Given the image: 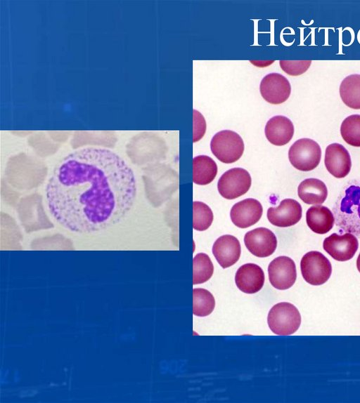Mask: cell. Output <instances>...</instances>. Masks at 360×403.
Listing matches in <instances>:
<instances>
[{
  "instance_id": "22",
  "label": "cell",
  "mask_w": 360,
  "mask_h": 403,
  "mask_svg": "<svg viewBox=\"0 0 360 403\" xmlns=\"http://www.w3.org/2000/svg\"><path fill=\"white\" fill-rule=\"evenodd\" d=\"M193 300V313L195 316H207L212 313L215 306L213 295L205 289H194Z\"/></svg>"
},
{
  "instance_id": "2",
  "label": "cell",
  "mask_w": 360,
  "mask_h": 403,
  "mask_svg": "<svg viewBox=\"0 0 360 403\" xmlns=\"http://www.w3.org/2000/svg\"><path fill=\"white\" fill-rule=\"evenodd\" d=\"M337 225L360 237V186L352 185L334 208Z\"/></svg>"
},
{
  "instance_id": "10",
  "label": "cell",
  "mask_w": 360,
  "mask_h": 403,
  "mask_svg": "<svg viewBox=\"0 0 360 403\" xmlns=\"http://www.w3.org/2000/svg\"><path fill=\"white\" fill-rule=\"evenodd\" d=\"M359 246L357 238L349 232L333 233L323 243V249L335 260L346 261L354 256Z\"/></svg>"
},
{
  "instance_id": "19",
  "label": "cell",
  "mask_w": 360,
  "mask_h": 403,
  "mask_svg": "<svg viewBox=\"0 0 360 403\" xmlns=\"http://www.w3.org/2000/svg\"><path fill=\"white\" fill-rule=\"evenodd\" d=\"M297 193L299 197L307 204H321L326 199L328 190L323 181L307 178L300 183Z\"/></svg>"
},
{
  "instance_id": "5",
  "label": "cell",
  "mask_w": 360,
  "mask_h": 403,
  "mask_svg": "<svg viewBox=\"0 0 360 403\" xmlns=\"http://www.w3.org/2000/svg\"><path fill=\"white\" fill-rule=\"evenodd\" d=\"M321 150L319 145L309 138H301L290 147L288 158L290 164L302 171H309L319 164Z\"/></svg>"
},
{
  "instance_id": "28",
  "label": "cell",
  "mask_w": 360,
  "mask_h": 403,
  "mask_svg": "<svg viewBox=\"0 0 360 403\" xmlns=\"http://www.w3.org/2000/svg\"><path fill=\"white\" fill-rule=\"evenodd\" d=\"M356 267H357L359 272H360V253H359V255L357 258V260H356Z\"/></svg>"
},
{
  "instance_id": "26",
  "label": "cell",
  "mask_w": 360,
  "mask_h": 403,
  "mask_svg": "<svg viewBox=\"0 0 360 403\" xmlns=\"http://www.w3.org/2000/svg\"><path fill=\"white\" fill-rule=\"evenodd\" d=\"M311 60H280L279 65L283 71L290 76H299L304 73L310 67Z\"/></svg>"
},
{
  "instance_id": "1",
  "label": "cell",
  "mask_w": 360,
  "mask_h": 403,
  "mask_svg": "<svg viewBox=\"0 0 360 403\" xmlns=\"http://www.w3.org/2000/svg\"><path fill=\"white\" fill-rule=\"evenodd\" d=\"M134 173L112 151L84 147L55 166L46 187L49 210L56 221L77 233H91L120 223L132 207Z\"/></svg>"
},
{
  "instance_id": "8",
  "label": "cell",
  "mask_w": 360,
  "mask_h": 403,
  "mask_svg": "<svg viewBox=\"0 0 360 403\" xmlns=\"http://www.w3.org/2000/svg\"><path fill=\"white\" fill-rule=\"evenodd\" d=\"M268 273L271 284L279 290L290 288L297 278L295 262L285 256H278L269 263Z\"/></svg>"
},
{
  "instance_id": "13",
  "label": "cell",
  "mask_w": 360,
  "mask_h": 403,
  "mask_svg": "<svg viewBox=\"0 0 360 403\" xmlns=\"http://www.w3.org/2000/svg\"><path fill=\"white\" fill-rule=\"evenodd\" d=\"M262 212V206L258 200L248 198L232 206L230 217L236 226L240 228H247L259 220Z\"/></svg>"
},
{
  "instance_id": "23",
  "label": "cell",
  "mask_w": 360,
  "mask_h": 403,
  "mask_svg": "<svg viewBox=\"0 0 360 403\" xmlns=\"http://www.w3.org/2000/svg\"><path fill=\"white\" fill-rule=\"evenodd\" d=\"M193 284H202L209 280L213 275L214 265L210 257L203 253L195 255L193 260Z\"/></svg>"
},
{
  "instance_id": "20",
  "label": "cell",
  "mask_w": 360,
  "mask_h": 403,
  "mask_svg": "<svg viewBox=\"0 0 360 403\" xmlns=\"http://www.w3.org/2000/svg\"><path fill=\"white\" fill-rule=\"evenodd\" d=\"M193 180L195 184L205 185L210 183L217 173V166L210 157L200 155L193 160Z\"/></svg>"
},
{
  "instance_id": "18",
  "label": "cell",
  "mask_w": 360,
  "mask_h": 403,
  "mask_svg": "<svg viewBox=\"0 0 360 403\" xmlns=\"http://www.w3.org/2000/svg\"><path fill=\"white\" fill-rule=\"evenodd\" d=\"M308 227L315 233L326 234L333 227L335 218L332 211L324 206H311L306 213Z\"/></svg>"
},
{
  "instance_id": "4",
  "label": "cell",
  "mask_w": 360,
  "mask_h": 403,
  "mask_svg": "<svg viewBox=\"0 0 360 403\" xmlns=\"http://www.w3.org/2000/svg\"><path fill=\"white\" fill-rule=\"evenodd\" d=\"M210 148L212 154L220 161L231 164L241 157L245 146L239 134L231 130H224L212 137Z\"/></svg>"
},
{
  "instance_id": "12",
  "label": "cell",
  "mask_w": 360,
  "mask_h": 403,
  "mask_svg": "<svg viewBox=\"0 0 360 403\" xmlns=\"http://www.w3.org/2000/svg\"><path fill=\"white\" fill-rule=\"evenodd\" d=\"M302 206L293 199L282 200L277 207H270L267 211V218L274 225L286 227L294 225L302 218Z\"/></svg>"
},
{
  "instance_id": "27",
  "label": "cell",
  "mask_w": 360,
  "mask_h": 403,
  "mask_svg": "<svg viewBox=\"0 0 360 403\" xmlns=\"http://www.w3.org/2000/svg\"><path fill=\"white\" fill-rule=\"evenodd\" d=\"M193 143L200 140L206 131L205 120L198 110H193Z\"/></svg>"
},
{
  "instance_id": "25",
  "label": "cell",
  "mask_w": 360,
  "mask_h": 403,
  "mask_svg": "<svg viewBox=\"0 0 360 403\" xmlns=\"http://www.w3.org/2000/svg\"><path fill=\"white\" fill-rule=\"evenodd\" d=\"M193 228L204 231L209 228L213 221V213L211 209L202 202H193Z\"/></svg>"
},
{
  "instance_id": "3",
  "label": "cell",
  "mask_w": 360,
  "mask_h": 403,
  "mask_svg": "<svg viewBox=\"0 0 360 403\" xmlns=\"http://www.w3.org/2000/svg\"><path fill=\"white\" fill-rule=\"evenodd\" d=\"M267 323L276 335L288 336L294 333L301 324V315L292 304L281 302L274 305L269 312Z\"/></svg>"
},
{
  "instance_id": "17",
  "label": "cell",
  "mask_w": 360,
  "mask_h": 403,
  "mask_svg": "<svg viewBox=\"0 0 360 403\" xmlns=\"http://www.w3.org/2000/svg\"><path fill=\"white\" fill-rule=\"evenodd\" d=\"M264 133L266 138L271 144L282 146L288 143L292 139L294 126L288 117L277 115L266 122Z\"/></svg>"
},
{
  "instance_id": "16",
  "label": "cell",
  "mask_w": 360,
  "mask_h": 403,
  "mask_svg": "<svg viewBox=\"0 0 360 403\" xmlns=\"http://www.w3.org/2000/svg\"><path fill=\"white\" fill-rule=\"evenodd\" d=\"M237 287L243 293H255L258 292L264 283L263 270L255 263H246L240 266L235 275Z\"/></svg>"
},
{
  "instance_id": "21",
  "label": "cell",
  "mask_w": 360,
  "mask_h": 403,
  "mask_svg": "<svg viewBox=\"0 0 360 403\" xmlns=\"http://www.w3.org/2000/svg\"><path fill=\"white\" fill-rule=\"evenodd\" d=\"M340 95L342 102L349 107L360 109V74L346 77L340 86Z\"/></svg>"
},
{
  "instance_id": "11",
  "label": "cell",
  "mask_w": 360,
  "mask_h": 403,
  "mask_svg": "<svg viewBox=\"0 0 360 403\" xmlns=\"http://www.w3.org/2000/svg\"><path fill=\"white\" fill-rule=\"evenodd\" d=\"M244 242L248 251L259 258L271 256L277 246L276 235L266 227H257L248 232Z\"/></svg>"
},
{
  "instance_id": "9",
  "label": "cell",
  "mask_w": 360,
  "mask_h": 403,
  "mask_svg": "<svg viewBox=\"0 0 360 403\" xmlns=\"http://www.w3.org/2000/svg\"><path fill=\"white\" fill-rule=\"evenodd\" d=\"M262 97L269 103L278 105L286 101L291 93V86L285 77L270 73L262 79L259 85Z\"/></svg>"
},
{
  "instance_id": "15",
  "label": "cell",
  "mask_w": 360,
  "mask_h": 403,
  "mask_svg": "<svg viewBox=\"0 0 360 403\" xmlns=\"http://www.w3.org/2000/svg\"><path fill=\"white\" fill-rule=\"evenodd\" d=\"M240 252L238 239L230 234L219 237L212 246V253L224 269L234 265L239 260Z\"/></svg>"
},
{
  "instance_id": "7",
  "label": "cell",
  "mask_w": 360,
  "mask_h": 403,
  "mask_svg": "<svg viewBox=\"0 0 360 403\" xmlns=\"http://www.w3.org/2000/svg\"><path fill=\"white\" fill-rule=\"evenodd\" d=\"M250 173L242 168L226 171L219 179L217 188L225 199H233L245 194L251 186Z\"/></svg>"
},
{
  "instance_id": "14",
  "label": "cell",
  "mask_w": 360,
  "mask_h": 403,
  "mask_svg": "<svg viewBox=\"0 0 360 403\" xmlns=\"http://www.w3.org/2000/svg\"><path fill=\"white\" fill-rule=\"evenodd\" d=\"M324 162L328 171L338 178L347 176L352 166L349 152L343 145L336 143L326 147Z\"/></svg>"
},
{
  "instance_id": "6",
  "label": "cell",
  "mask_w": 360,
  "mask_h": 403,
  "mask_svg": "<svg viewBox=\"0 0 360 403\" xmlns=\"http://www.w3.org/2000/svg\"><path fill=\"white\" fill-rule=\"evenodd\" d=\"M300 269L304 279L309 284L319 286L328 280L332 273L329 260L321 252L311 251L303 256Z\"/></svg>"
},
{
  "instance_id": "24",
  "label": "cell",
  "mask_w": 360,
  "mask_h": 403,
  "mask_svg": "<svg viewBox=\"0 0 360 403\" xmlns=\"http://www.w3.org/2000/svg\"><path fill=\"white\" fill-rule=\"evenodd\" d=\"M340 133L349 145L360 147V114H352L341 124Z\"/></svg>"
}]
</instances>
